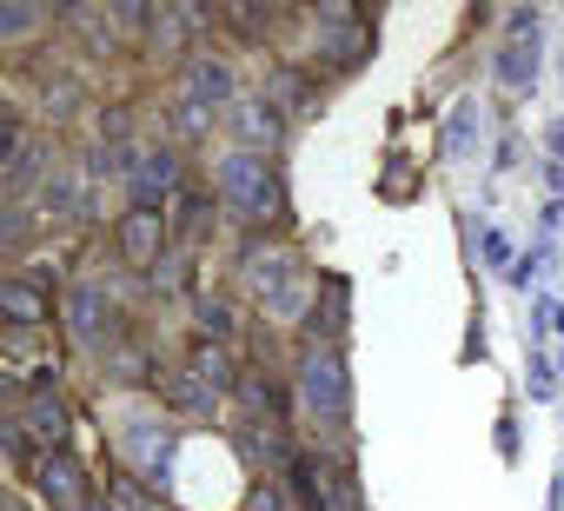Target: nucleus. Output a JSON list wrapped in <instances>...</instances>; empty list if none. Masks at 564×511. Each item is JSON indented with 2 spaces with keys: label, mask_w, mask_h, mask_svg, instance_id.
Listing matches in <instances>:
<instances>
[{
  "label": "nucleus",
  "mask_w": 564,
  "mask_h": 511,
  "mask_svg": "<svg viewBox=\"0 0 564 511\" xmlns=\"http://www.w3.org/2000/svg\"><path fill=\"white\" fill-rule=\"evenodd\" d=\"M34 485H41V498H47V504H61V511L94 504V485H87V471H80L67 452H47V458L34 465Z\"/></svg>",
  "instance_id": "11"
},
{
  "label": "nucleus",
  "mask_w": 564,
  "mask_h": 511,
  "mask_svg": "<svg viewBox=\"0 0 564 511\" xmlns=\"http://www.w3.org/2000/svg\"><path fill=\"white\" fill-rule=\"evenodd\" d=\"M0 306H8L14 333H34L47 319V293L34 286V273H8V286H0Z\"/></svg>",
  "instance_id": "15"
},
{
  "label": "nucleus",
  "mask_w": 564,
  "mask_h": 511,
  "mask_svg": "<svg viewBox=\"0 0 564 511\" xmlns=\"http://www.w3.org/2000/svg\"><path fill=\"white\" fill-rule=\"evenodd\" d=\"M113 252H120V267H160L166 252H173V213L160 206H127L113 219Z\"/></svg>",
  "instance_id": "4"
},
{
  "label": "nucleus",
  "mask_w": 564,
  "mask_h": 511,
  "mask_svg": "<svg viewBox=\"0 0 564 511\" xmlns=\"http://www.w3.org/2000/svg\"><path fill=\"white\" fill-rule=\"evenodd\" d=\"M531 74H538V61H531V47H524V41H505V47H498V80H511V87H524Z\"/></svg>",
  "instance_id": "20"
},
{
  "label": "nucleus",
  "mask_w": 564,
  "mask_h": 511,
  "mask_svg": "<svg viewBox=\"0 0 564 511\" xmlns=\"http://www.w3.org/2000/svg\"><path fill=\"white\" fill-rule=\"evenodd\" d=\"M87 107V87L74 80V74H47L41 80V120H54V127H67L74 113Z\"/></svg>",
  "instance_id": "16"
},
{
  "label": "nucleus",
  "mask_w": 564,
  "mask_h": 511,
  "mask_svg": "<svg viewBox=\"0 0 564 511\" xmlns=\"http://www.w3.org/2000/svg\"><path fill=\"white\" fill-rule=\"evenodd\" d=\"M34 226H41V219H34V206H28V199H14V206H8V252H28Z\"/></svg>",
  "instance_id": "21"
},
{
  "label": "nucleus",
  "mask_w": 564,
  "mask_h": 511,
  "mask_svg": "<svg viewBox=\"0 0 564 511\" xmlns=\"http://www.w3.org/2000/svg\"><path fill=\"white\" fill-rule=\"evenodd\" d=\"M186 372L213 392V399H232L239 392V359H232V346H213V339H193V352H186Z\"/></svg>",
  "instance_id": "12"
},
{
  "label": "nucleus",
  "mask_w": 564,
  "mask_h": 511,
  "mask_svg": "<svg viewBox=\"0 0 564 511\" xmlns=\"http://www.w3.org/2000/svg\"><path fill=\"white\" fill-rule=\"evenodd\" d=\"M359 54H366V28L352 21V14H319L313 21V47H306V67L319 74H352L359 67Z\"/></svg>",
  "instance_id": "8"
},
{
  "label": "nucleus",
  "mask_w": 564,
  "mask_h": 511,
  "mask_svg": "<svg viewBox=\"0 0 564 511\" xmlns=\"http://www.w3.org/2000/svg\"><path fill=\"white\" fill-rule=\"evenodd\" d=\"M166 193H180V146L133 140L127 146V206H166Z\"/></svg>",
  "instance_id": "5"
},
{
  "label": "nucleus",
  "mask_w": 564,
  "mask_h": 511,
  "mask_svg": "<svg viewBox=\"0 0 564 511\" xmlns=\"http://www.w3.org/2000/svg\"><path fill=\"white\" fill-rule=\"evenodd\" d=\"M21 432H34L47 452H61V438H67V399L61 392H28L21 399Z\"/></svg>",
  "instance_id": "13"
},
{
  "label": "nucleus",
  "mask_w": 564,
  "mask_h": 511,
  "mask_svg": "<svg viewBox=\"0 0 564 511\" xmlns=\"http://www.w3.org/2000/svg\"><path fill=\"white\" fill-rule=\"evenodd\" d=\"M61 319H67V339H74L80 352H94V359H107V352L127 339L120 306L107 300V286H100V280H74V286H67V300H61Z\"/></svg>",
  "instance_id": "3"
},
{
  "label": "nucleus",
  "mask_w": 564,
  "mask_h": 511,
  "mask_svg": "<svg viewBox=\"0 0 564 511\" xmlns=\"http://www.w3.org/2000/svg\"><path fill=\"white\" fill-rule=\"evenodd\" d=\"M272 21H279L272 8H219V28H226V34H239V41H265V34H272Z\"/></svg>",
  "instance_id": "19"
},
{
  "label": "nucleus",
  "mask_w": 564,
  "mask_h": 511,
  "mask_svg": "<svg viewBox=\"0 0 564 511\" xmlns=\"http://www.w3.org/2000/svg\"><path fill=\"white\" fill-rule=\"evenodd\" d=\"M213 193H219V206H226L239 226H252V232H265L279 213H286L279 173L265 166V153H246V146H226V153L213 160Z\"/></svg>",
  "instance_id": "1"
},
{
  "label": "nucleus",
  "mask_w": 564,
  "mask_h": 511,
  "mask_svg": "<svg viewBox=\"0 0 564 511\" xmlns=\"http://www.w3.org/2000/svg\"><path fill=\"white\" fill-rule=\"evenodd\" d=\"M226 127H232V140H239L246 153H265V146L286 140V113H279L265 94H239V100L226 107Z\"/></svg>",
  "instance_id": "9"
},
{
  "label": "nucleus",
  "mask_w": 564,
  "mask_h": 511,
  "mask_svg": "<svg viewBox=\"0 0 564 511\" xmlns=\"http://www.w3.org/2000/svg\"><path fill=\"white\" fill-rule=\"evenodd\" d=\"M34 28H47V14H28V8H8V14H0V34H8V41L34 34Z\"/></svg>",
  "instance_id": "22"
},
{
  "label": "nucleus",
  "mask_w": 564,
  "mask_h": 511,
  "mask_svg": "<svg viewBox=\"0 0 564 511\" xmlns=\"http://www.w3.org/2000/svg\"><path fill=\"white\" fill-rule=\"evenodd\" d=\"M8 511H28V498H14V504H8Z\"/></svg>",
  "instance_id": "23"
},
{
  "label": "nucleus",
  "mask_w": 564,
  "mask_h": 511,
  "mask_svg": "<svg viewBox=\"0 0 564 511\" xmlns=\"http://www.w3.org/2000/svg\"><path fill=\"white\" fill-rule=\"evenodd\" d=\"M478 133H485V113H478V100H458V107H452V120H445V160H465Z\"/></svg>",
  "instance_id": "18"
},
{
  "label": "nucleus",
  "mask_w": 564,
  "mask_h": 511,
  "mask_svg": "<svg viewBox=\"0 0 564 511\" xmlns=\"http://www.w3.org/2000/svg\"><path fill=\"white\" fill-rule=\"evenodd\" d=\"M219 193H199V186H186V193H173V246L180 252H199L206 239H213V226H219Z\"/></svg>",
  "instance_id": "10"
},
{
  "label": "nucleus",
  "mask_w": 564,
  "mask_h": 511,
  "mask_svg": "<svg viewBox=\"0 0 564 511\" xmlns=\"http://www.w3.org/2000/svg\"><path fill=\"white\" fill-rule=\"evenodd\" d=\"M286 491H293L300 511H339V504H352V478H346V465H333L326 452H300V458L286 465Z\"/></svg>",
  "instance_id": "6"
},
{
  "label": "nucleus",
  "mask_w": 564,
  "mask_h": 511,
  "mask_svg": "<svg viewBox=\"0 0 564 511\" xmlns=\"http://www.w3.org/2000/svg\"><path fill=\"white\" fill-rule=\"evenodd\" d=\"M193 326H199V339H213V346H232V300L226 293H199L193 300Z\"/></svg>",
  "instance_id": "17"
},
{
  "label": "nucleus",
  "mask_w": 564,
  "mask_h": 511,
  "mask_svg": "<svg viewBox=\"0 0 564 511\" xmlns=\"http://www.w3.org/2000/svg\"><path fill=\"white\" fill-rule=\"evenodd\" d=\"M180 100H193V107H206V113H226L232 100H239V74H232V61L219 54V47H199L186 67H180V87H173Z\"/></svg>",
  "instance_id": "7"
},
{
  "label": "nucleus",
  "mask_w": 564,
  "mask_h": 511,
  "mask_svg": "<svg viewBox=\"0 0 564 511\" xmlns=\"http://www.w3.org/2000/svg\"><path fill=\"white\" fill-rule=\"evenodd\" d=\"M293 392H300V412H306V418H319V425H346V412H352L346 359H339L333 346H306V352H300Z\"/></svg>",
  "instance_id": "2"
},
{
  "label": "nucleus",
  "mask_w": 564,
  "mask_h": 511,
  "mask_svg": "<svg viewBox=\"0 0 564 511\" xmlns=\"http://www.w3.org/2000/svg\"><path fill=\"white\" fill-rule=\"evenodd\" d=\"M265 100H272L279 113L300 120V113L319 107V87H313V74H300V67H272V74H265Z\"/></svg>",
  "instance_id": "14"
}]
</instances>
